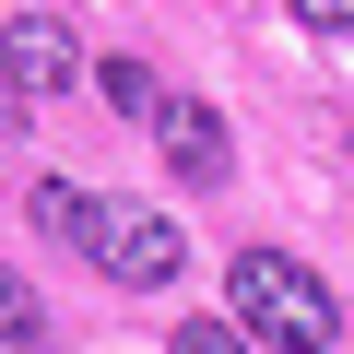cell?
Returning <instances> with one entry per match:
<instances>
[{
    "label": "cell",
    "mask_w": 354,
    "mask_h": 354,
    "mask_svg": "<svg viewBox=\"0 0 354 354\" xmlns=\"http://www.w3.org/2000/svg\"><path fill=\"white\" fill-rule=\"evenodd\" d=\"M225 307H236V330L272 342V354H330V283H319L295 248H236Z\"/></svg>",
    "instance_id": "obj_1"
},
{
    "label": "cell",
    "mask_w": 354,
    "mask_h": 354,
    "mask_svg": "<svg viewBox=\"0 0 354 354\" xmlns=\"http://www.w3.org/2000/svg\"><path fill=\"white\" fill-rule=\"evenodd\" d=\"M95 272L106 283H130V295H153V283H177V260H189V236H177V213H142V201H95Z\"/></svg>",
    "instance_id": "obj_2"
},
{
    "label": "cell",
    "mask_w": 354,
    "mask_h": 354,
    "mask_svg": "<svg viewBox=\"0 0 354 354\" xmlns=\"http://www.w3.org/2000/svg\"><path fill=\"white\" fill-rule=\"evenodd\" d=\"M0 83H12V106H36V95L83 83V48H71V24H48V12H12V24H0Z\"/></svg>",
    "instance_id": "obj_3"
},
{
    "label": "cell",
    "mask_w": 354,
    "mask_h": 354,
    "mask_svg": "<svg viewBox=\"0 0 354 354\" xmlns=\"http://www.w3.org/2000/svg\"><path fill=\"white\" fill-rule=\"evenodd\" d=\"M153 142H165V165L189 177V189H213V177L236 165V153H225V118H213L201 95H165V118H153Z\"/></svg>",
    "instance_id": "obj_4"
},
{
    "label": "cell",
    "mask_w": 354,
    "mask_h": 354,
    "mask_svg": "<svg viewBox=\"0 0 354 354\" xmlns=\"http://www.w3.org/2000/svg\"><path fill=\"white\" fill-rule=\"evenodd\" d=\"M24 213H36L48 236H71V248L95 236V189H71V177H36V189H24Z\"/></svg>",
    "instance_id": "obj_5"
},
{
    "label": "cell",
    "mask_w": 354,
    "mask_h": 354,
    "mask_svg": "<svg viewBox=\"0 0 354 354\" xmlns=\"http://www.w3.org/2000/svg\"><path fill=\"white\" fill-rule=\"evenodd\" d=\"M0 342H12V354H48V307H36L24 272H0Z\"/></svg>",
    "instance_id": "obj_6"
},
{
    "label": "cell",
    "mask_w": 354,
    "mask_h": 354,
    "mask_svg": "<svg viewBox=\"0 0 354 354\" xmlns=\"http://www.w3.org/2000/svg\"><path fill=\"white\" fill-rule=\"evenodd\" d=\"M95 83H106V106H130V118H165V83H153L142 59H106Z\"/></svg>",
    "instance_id": "obj_7"
},
{
    "label": "cell",
    "mask_w": 354,
    "mask_h": 354,
    "mask_svg": "<svg viewBox=\"0 0 354 354\" xmlns=\"http://www.w3.org/2000/svg\"><path fill=\"white\" fill-rule=\"evenodd\" d=\"M177 354H248V330H236V319H189V330H177Z\"/></svg>",
    "instance_id": "obj_8"
},
{
    "label": "cell",
    "mask_w": 354,
    "mask_h": 354,
    "mask_svg": "<svg viewBox=\"0 0 354 354\" xmlns=\"http://www.w3.org/2000/svg\"><path fill=\"white\" fill-rule=\"evenodd\" d=\"M295 24H319V36H354V0H295Z\"/></svg>",
    "instance_id": "obj_9"
},
{
    "label": "cell",
    "mask_w": 354,
    "mask_h": 354,
    "mask_svg": "<svg viewBox=\"0 0 354 354\" xmlns=\"http://www.w3.org/2000/svg\"><path fill=\"white\" fill-rule=\"evenodd\" d=\"M0 118H12V83H0Z\"/></svg>",
    "instance_id": "obj_10"
}]
</instances>
